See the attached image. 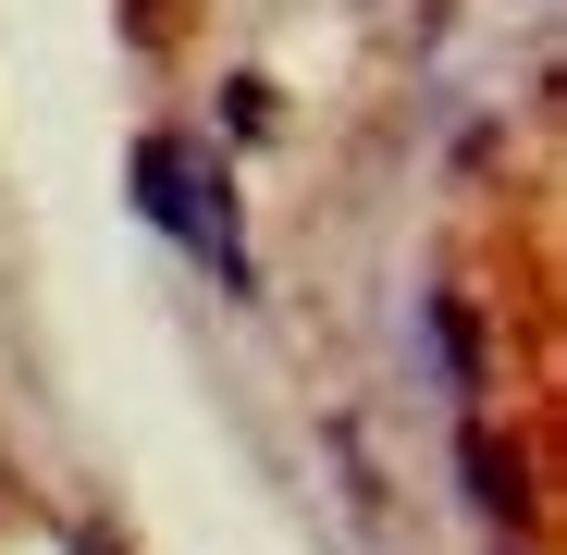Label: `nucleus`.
I'll use <instances>...</instances> for the list:
<instances>
[{"label": "nucleus", "mask_w": 567, "mask_h": 555, "mask_svg": "<svg viewBox=\"0 0 567 555\" xmlns=\"http://www.w3.org/2000/svg\"><path fill=\"white\" fill-rule=\"evenodd\" d=\"M136 198H148V223L161 235H185L223 285L247 297V235H235V185H223V161L210 148H185V136H148L136 148Z\"/></svg>", "instance_id": "1"}]
</instances>
